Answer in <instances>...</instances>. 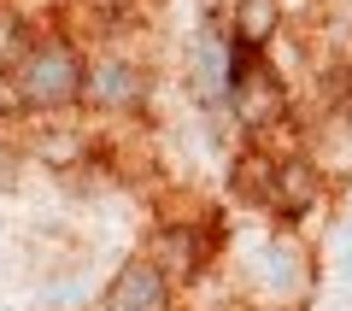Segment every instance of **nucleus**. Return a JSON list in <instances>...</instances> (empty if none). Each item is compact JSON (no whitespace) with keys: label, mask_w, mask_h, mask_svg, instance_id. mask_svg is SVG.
<instances>
[{"label":"nucleus","mask_w":352,"mask_h":311,"mask_svg":"<svg viewBox=\"0 0 352 311\" xmlns=\"http://www.w3.org/2000/svg\"><path fill=\"white\" fill-rule=\"evenodd\" d=\"M12 94L30 112H71L88 94V59L65 36H41L12 59Z\"/></svg>","instance_id":"obj_1"},{"label":"nucleus","mask_w":352,"mask_h":311,"mask_svg":"<svg viewBox=\"0 0 352 311\" xmlns=\"http://www.w3.org/2000/svg\"><path fill=\"white\" fill-rule=\"evenodd\" d=\"M340 264H346V276H352V241H346V253H340Z\"/></svg>","instance_id":"obj_6"},{"label":"nucleus","mask_w":352,"mask_h":311,"mask_svg":"<svg viewBox=\"0 0 352 311\" xmlns=\"http://www.w3.org/2000/svg\"><path fill=\"white\" fill-rule=\"evenodd\" d=\"M100 311H170V276H164L153 259L118 264V276L100 294Z\"/></svg>","instance_id":"obj_2"},{"label":"nucleus","mask_w":352,"mask_h":311,"mask_svg":"<svg viewBox=\"0 0 352 311\" xmlns=\"http://www.w3.org/2000/svg\"><path fill=\"white\" fill-rule=\"evenodd\" d=\"M282 24V0H235V18H229V41L235 47L258 53L270 41V30Z\"/></svg>","instance_id":"obj_5"},{"label":"nucleus","mask_w":352,"mask_h":311,"mask_svg":"<svg viewBox=\"0 0 352 311\" xmlns=\"http://www.w3.org/2000/svg\"><path fill=\"white\" fill-rule=\"evenodd\" d=\"M147 259L159 264L164 276L188 282V276H200V264H206V241H200V235H188V229H164V235H159V247H153Z\"/></svg>","instance_id":"obj_4"},{"label":"nucleus","mask_w":352,"mask_h":311,"mask_svg":"<svg viewBox=\"0 0 352 311\" xmlns=\"http://www.w3.org/2000/svg\"><path fill=\"white\" fill-rule=\"evenodd\" d=\"M141 94H147V83H141L135 65H124V59L88 65V94L82 100L106 106V112H129V106H141Z\"/></svg>","instance_id":"obj_3"}]
</instances>
